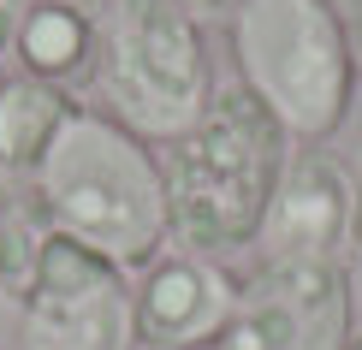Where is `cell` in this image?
Wrapping results in <instances>:
<instances>
[{"label": "cell", "mask_w": 362, "mask_h": 350, "mask_svg": "<svg viewBox=\"0 0 362 350\" xmlns=\"http://www.w3.org/2000/svg\"><path fill=\"white\" fill-rule=\"evenodd\" d=\"M30 178H36V202L54 220V232L107 255L113 267L143 273L160 250H173L160 155L143 136H131L113 113L71 107V119L59 125L54 148Z\"/></svg>", "instance_id": "1"}, {"label": "cell", "mask_w": 362, "mask_h": 350, "mask_svg": "<svg viewBox=\"0 0 362 350\" xmlns=\"http://www.w3.org/2000/svg\"><path fill=\"white\" fill-rule=\"evenodd\" d=\"M155 155L167 178L173 243L196 255H232L262 232L291 161V136L244 83H220L208 113Z\"/></svg>", "instance_id": "2"}, {"label": "cell", "mask_w": 362, "mask_h": 350, "mask_svg": "<svg viewBox=\"0 0 362 350\" xmlns=\"http://www.w3.org/2000/svg\"><path fill=\"white\" fill-rule=\"evenodd\" d=\"M238 83L285 125L291 143L321 148L356 107L351 24L333 0H244L232 12Z\"/></svg>", "instance_id": "3"}, {"label": "cell", "mask_w": 362, "mask_h": 350, "mask_svg": "<svg viewBox=\"0 0 362 350\" xmlns=\"http://www.w3.org/2000/svg\"><path fill=\"white\" fill-rule=\"evenodd\" d=\"M95 89L107 113L148 148L185 136L214 101V59L202 24L173 12L167 0H107L101 6Z\"/></svg>", "instance_id": "4"}, {"label": "cell", "mask_w": 362, "mask_h": 350, "mask_svg": "<svg viewBox=\"0 0 362 350\" xmlns=\"http://www.w3.org/2000/svg\"><path fill=\"white\" fill-rule=\"evenodd\" d=\"M356 332V285L344 262H262L238 279L232 321L208 350H344Z\"/></svg>", "instance_id": "5"}, {"label": "cell", "mask_w": 362, "mask_h": 350, "mask_svg": "<svg viewBox=\"0 0 362 350\" xmlns=\"http://www.w3.org/2000/svg\"><path fill=\"white\" fill-rule=\"evenodd\" d=\"M18 315L24 350H137L131 273L71 238L48 243L42 279Z\"/></svg>", "instance_id": "6"}, {"label": "cell", "mask_w": 362, "mask_h": 350, "mask_svg": "<svg viewBox=\"0 0 362 350\" xmlns=\"http://www.w3.org/2000/svg\"><path fill=\"white\" fill-rule=\"evenodd\" d=\"M238 279L214 255L196 250H160L131 285V315H137V344L148 350H208L220 327L232 321Z\"/></svg>", "instance_id": "7"}, {"label": "cell", "mask_w": 362, "mask_h": 350, "mask_svg": "<svg viewBox=\"0 0 362 350\" xmlns=\"http://www.w3.org/2000/svg\"><path fill=\"white\" fill-rule=\"evenodd\" d=\"M262 262H344L351 250V166L327 148H297L255 232Z\"/></svg>", "instance_id": "8"}, {"label": "cell", "mask_w": 362, "mask_h": 350, "mask_svg": "<svg viewBox=\"0 0 362 350\" xmlns=\"http://www.w3.org/2000/svg\"><path fill=\"white\" fill-rule=\"evenodd\" d=\"M95 54H101V6L95 0H30L18 36H12V59L24 78H42L54 89L95 83Z\"/></svg>", "instance_id": "9"}, {"label": "cell", "mask_w": 362, "mask_h": 350, "mask_svg": "<svg viewBox=\"0 0 362 350\" xmlns=\"http://www.w3.org/2000/svg\"><path fill=\"white\" fill-rule=\"evenodd\" d=\"M71 119V95L42 78L6 71L0 78V173L30 178L42 166V155L54 148L59 125Z\"/></svg>", "instance_id": "10"}, {"label": "cell", "mask_w": 362, "mask_h": 350, "mask_svg": "<svg viewBox=\"0 0 362 350\" xmlns=\"http://www.w3.org/2000/svg\"><path fill=\"white\" fill-rule=\"evenodd\" d=\"M54 238L59 232L36 196H0V303H12V309L30 303Z\"/></svg>", "instance_id": "11"}, {"label": "cell", "mask_w": 362, "mask_h": 350, "mask_svg": "<svg viewBox=\"0 0 362 350\" xmlns=\"http://www.w3.org/2000/svg\"><path fill=\"white\" fill-rule=\"evenodd\" d=\"M167 6H173V12H185L190 24H202V30H208V24H232V12L244 6V0H167Z\"/></svg>", "instance_id": "12"}, {"label": "cell", "mask_w": 362, "mask_h": 350, "mask_svg": "<svg viewBox=\"0 0 362 350\" xmlns=\"http://www.w3.org/2000/svg\"><path fill=\"white\" fill-rule=\"evenodd\" d=\"M30 0H0V59L12 54V36H18V18H24Z\"/></svg>", "instance_id": "13"}, {"label": "cell", "mask_w": 362, "mask_h": 350, "mask_svg": "<svg viewBox=\"0 0 362 350\" xmlns=\"http://www.w3.org/2000/svg\"><path fill=\"white\" fill-rule=\"evenodd\" d=\"M351 250H362V166L351 173Z\"/></svg>", "instance_id": "14"}, {"label": "cell", "mask_w": 362, "mask_h": 350, "mask_svg": "<svg viewBox=\"0 0 362 350\" xmlns=\"http://www.w3.org/2000/svg\"><path fill=\"white\" fill-rule=\"evenodd\" d=\"M351 54H356V83H362V12H356V24H351Z\"/></svg>", "instance_id": "15"}, {"label": "cell", "mask_w": 362, "mask_h": 350, "mask_svg": "<svg viewBox=\"0 0 362 350\" xmlns=\"http://www.w3.org/2000/svg\"><path fill=\"white\" fill-rule=\"evenodd\" d=\"M344 350H362V327H356V332H351V344H344Z\"/></svg>", "instance_id": "16"}]
</instances>
